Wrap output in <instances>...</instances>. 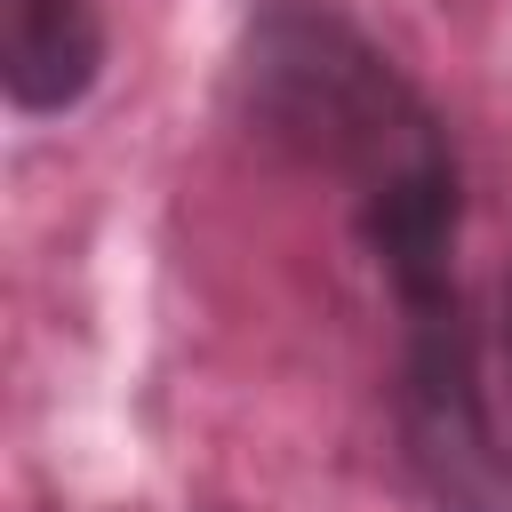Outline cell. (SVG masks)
I'll use <instances>...</instances> for the list:
<instances>
[{
  "label": "cell",
  "mask_w": 512,
  "mask_h": 512,
  "mask_svg": "<svg viewBox=\"0 0 512 512\" xmlns=\"http://www.w3.org/2000/svg\"><path fill=\"white\" fill-rule=\"evenodd\" d=\"M496 368H504V392H512V272H504V296H496Z\"/></svg>",
  "instance_id": "277c9868"
},
{
  "label": "cell",
  "mask_w": 512,
  "mask_h": 512,
  "mask_svg": "<svg viewBox=\"0 0 512 512\" xmlns=\"http://www.w3.org/2000/svg\"><path fill=\"white\" fill-rule=\"evenodd\" d=\"M104 80L96 0H0V88L24 120H64Z\"/></svg>",
  "instance_id": "3957f363"
},
{
  "label": "cell",
  "mask_w": 512,
  "mask_h": 512,
  "mask_svg": "<svg viewBox=\"0 0 512 512\" xmlns=\"http://www.w3.org/2000/svg\"><path fill=\"white\" fill-rule=\"evenodd\" d=\"M392 352V440L424 512H512V400L496 368V320L464 272L400 296Z\"/></svg>",
  "instance_id": "7a4b0ae2"
},
{
  "label": "cell",
  "mask_w": 512,
  "mask_h": 512,
  "mask_svg": "<svg viewBox=\"0 0 512 512\" xmlns=\"http://www.w3.org/2000/svg\"><path fill=\"white\" fill-rule=\"evenodd\" d=\"M232 104L256 144L328 176L352 208V232L392 296L456 280L464 240V160L440 104L328 0H256Z\"/></svg>",
  "instance_id": "6da1fadb"
}]
</instances>
